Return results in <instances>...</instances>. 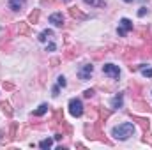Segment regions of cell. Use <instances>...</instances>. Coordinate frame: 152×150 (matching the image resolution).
I'll return each mask as SVG.
<instances>
[{
  "label": "cell",
  "instance_id": "7a4b0ae2",
  "mask_svg": "<svg viewBox=\"0 0 152 150\" xmlns=\"http://www.w3.org/2000/svg\"><path fill=\"white\" fill-rule=\"evenodd\" d=\"M131 30H133V21H131V20H127V18H122V20L118 21L117 34H118L120 37H126V36H127Z\"/></svg>",
  "mask_w": 152,
  "mask_h": 150
},
{
  "label": "cell",
  "instance_id": "4316f807",
  "mask_svg": "<svg viewBox=\"0 0 152 150\" xmlns=\"http://www.w3.org/2000/svg\"><path fill=\"white\" fill-rule=\"evenodd\" d=\"M83 95H85L87 99H90V97L94 95V90H92V88H88V90H85V92H83Z\"/></svg>",
  "mask_w": 152,
  "mask_h": 150
},
{
  "label": "cell",
  "instance_id": "8fae6325",
  "mask_svg": "<svg viewBox=\"0 0 152 150\" xmlns=\"http://www.w3.org/2000/svg\"><path fill=\"white\" fill-rule=\"evenodd\" d=\"M51 36H53V30H50V28H46V30H42V32H41V34H39V41H41V42H46V41H48V39L51 37Z\"/></svg>",
  "mask_w": 152,
  "mask_h": 150
},
{
  "label": "cell",
  "instance_id": "5b68a950",
  "mask_svg": "<svg viewBox=\"0 0 152 150\" xmlns=\"http://www.w3.org/2000/svg\"><path fill=\"white\" fill-rule=\"evenodd\" d=\"M92 73H94V66H92V64H85V66L78 71V78H80L81 81H87V79H90Z\"/></svg>",
  "mask_w": 152,
  "mask_h": 150
},
{
  "label": "cell",
  "instance_id": "603a6c76",
  "mask_svg": "<svg viewBox=\"0 0 152 150\" xmlns=\"http://www.w3.org/2000/svg\"><path fill=\"white\" fill-rule=\"evenodd\" d=\"M16 127H18V125L12 122V124H11V131H9V138H16Z\"/></svg>",
  "mask_w": 152,
  "mask_h": 150
},
{
  "label": "cell",
  "instance_id": "83f0119b",
  "mask_svg": "<svg viewBox=\"0 0 152 150\" xmlns=\"http://www.w3.org/2000/svg\"><path fill=\"white\" fill-rule=\"evenodd\" d=\"M147 12H149V11H147V7H142V9L138 11V16H140V18H143V16H145Z\"/></svg>",
  "mask_w": 152,
  "mask_h": 150
},
{
  "label": "cell",
  "instance_id": "4fadbf2b",
  "mask_svg": "<svg viewBox=\"0 0 152 150\" xmlns=\"http://www.w3.org/2000/svg\"><path fill=\"white\" fill-rule=\"evenodd\" d=\"M48 108H50V106H48V104H46V103H44V104H41V106H39L37 110H36V111H34V115H36V117H42V115H44V113L48 111Z\"/></svg>",
  "mask_w": 152,
  "mask_h": 150
},
{
  "label": "cell",
  "instance_id": "f546056e",
  "mask_svg": "<svg viewBox=\"0 0 152 150\" xmlns=\"http://www.w3.org/2000/svg\"><path fill=\"white\" fill-rule=\"evenodd\" d=\"M4 88H7V90H12V88H14V85H12V83H4Z\"/></svg>",
  "mask_w": 152,
  "mask_h": 150
},
{
  "label": "cell",
  "instance_id": "3957f363",
  "mask_svg": "<svg viewBox=\"0 0 152 150\" xmlns=\"http://www.w3.org/2000/svg\"><path fill=\"white\" fill-rule=\"evenodd\" d=\"M69 113L73 115V117H81L83 115V103H81V99H71L69 101Z\"/></svg>",
  "mask_w": 152,
  "mask_h": 150
},
{
  "label": "cell",
  "instance_id": "8992f818",
  "mask_svg": "<svg viewBox=\"0 0 152 150\" xmlns=\"http://www.w3.org/2000/svg\"><path fill=\"white\" fill-rule=\"evenodd\" d=\"M48 21L55 27H64V14L62 12H53V14H50Z\"/></svg>",
  "mask_w": 152,
  "mask_h": 150
},
{
  "label": "cell",
  "instance_id": "4dcf8cb0",
  "mask_svg": "<svg viewBox=\"0 0 152 150\" xmlns=\"http://www.w3.org/2000/svg\"><path fill=\"white\" fill-rule=\"evenodd\" d=\"M60 60L58 58H51V67H57V64H58Z\"/></svg>",
  "mask_w": 152,
  "mask_h": 150
},
{
  "label": "cell",
  "instance_id": "ac0fdd59",
  "mask_svg": "<svg viewBox=\"0 0 152 150\" xmlns=\"http://www.w3.org/2000/svg\"><path fill=\"white\" fill-rule=\"evenodd\" d=\"M133 118H134V120H138V122H140V125H142L145 131L149 129V120H147V118H142V117H133Z\"/></svg>",
  "mask_w": 152,
  "mask_h": 150
},
{
  "label": "cell",
  "instance_id": "d6a6232c",
  "mask_svg": "<svg viewBox=\"0 0 152 150\" xmlns=\"http://www.w3.org/2000/svg\"><path fill=\"white\" fill-rule=\"evenodd\" d=\"M124 2H127V4H131V2H133V0H124Z\"/></svg>",
  "mask_w": 152,
  "mask_h": 150
},
{
  "label": "cell",
  "instance_id": "6da1fadb",
  "mask_svg": "<svg viewBox=\"0 0 152 150\" xmlns=\"http://www.w3.org/2000/svg\"><path fill=\"white\" fill-rule=\"evenodd\" d=\"M133 133H134V124H131V122H124L120 125H115L112 131L113 138H117V140H127L129 136H133Z\"/></svg>",
  "mask_w": 152,
  "mask_h": 150
},
{
  "label": "cell",
  "instance_id": "484cf974",
  "mask_svg": "<svg viewBox=\"0 0 152 150\" xmlns=\"http://www.w3.org/2000/svg\"><path fill=\"white\" fill-rule=\"evenodd\" d=\"M55 50H57V44H55V42H50V44L46 46V51H55Z\"/></svg>",
  "mask_w": 152,
  "mask_h": 150
},
{
  "label": "cell",
  "instance_id": "7c38bea8",
  "mask_svg": "<svg viewBox=\"0 0 152 150\" xmlns=\"http://www.w3.org/2000/svg\"><path fill=\"white\" fill-rule=\"evenodd\" d=\"M69 14H71L73 18H78V20H85V18H87V16H85L83 12H80V11H78L76 7H73V9H69Z\"/></svg>",
  "mask_w": 152,
  "mask_h": 150
},
{
  "label": "cell",
  "instance_id": "1f68e13d",
  "mask_svg": "<svg viewBox=\"0 0 152 150\" xmlns=\"http://www.w3.org/2000/svg\"><path fill=\"white\" fill-rule=\"evenodd\" d=\"M41 2H42V5H46V4H51L53 0H41Z\"/></svg>",
  "mask_w": 152,
  "mask_h": 150
},
{
  "label": "cell",
  "instance_id": "7402d4cb",
  "mask_svg": "<svg viewBox=\"0 0 152 150\" xmlns=\"http://www.w3.org/2000/svg\"><path fill=\"white\" fill-rule=\"evenodd\" d=\"M140 55H142V57H152V46H145Z\"/></svg>",
  "mask_w": 152,
  "mask_h": 150
},
{
  "label": "cell",
  "instance_id": "d4e9b609",
  "mask_svg": "<svg viewBox=\"0 0 152 150\" xmlns=\"http://www.w3.org/2000/svg\"><path fill=\"white\" fill-rule=\"evenodd\" d=\"M57 85H58V87H66V85H67L66 78H64V76H58V78H57Z\"/></svg>",
  "mask_w": 152,
  "mask_h": 150
},
{
  "label": "cell",
  "instance_id": "ba28073f",
  "mask_svg": "<svg viewBox=\"0 0 152 150\" xmlns=\"http://www.w3.org/2000/svg\"><path fill=\"white\" fill-rule=\"evenodd\" d=\"M23 5H25V0H11V2H9V9H11V11H14V12L21 11V9H23Z\"/></svg>",
  "mask_w": 152,
  "mask_h": 150
},
{
  "label": "cell",
  "instance_id": "5bb4252c",
  "mask_svg": "<svg viewBox=\"0 0 152 150\" xmlns=\"http://www.w3.org/2000/svg\"><path fill=\"white\" fill-rule=\"evenodd\" d=\"M51 145H53V140H51V138H46V140H42V141L39 143V147H41V149H42V150L50 149Z\"/></svg>",
  "mask_w": 152,
  "mask_h": 150
},
{
  "label": "cell",
  "instance_id": "ffe728a7",
  "mask_svg": "<svg viewBox=\"0 0 152 150\" xmlns=\"http://www.w3.org/2000/svg\"><path fill=\"white\" fill-rule=\"evenodd\" d=\"M131 57H136V50H133V48H129L127 53H124V58L126 60H131Z\"/></svg>",
  "mask_w": 152,
  "mask_h": 150
},
{
  "label": "cell",
  "instance_id": "e0dca14e",
  "mask_svg": "<svg viewBox=\"0 0 152 150\" xmlns=\"http://www.w3.org/2000/svg\"><path fill=\"white\" fill-rule=\"evenodd\" d=\"M18 32H20V34H28L27 21H20V25H18Z\"/></svg>",
  "mask_w": 152,
  "mask_h": 150
},
{
  "label": "cell",
  "instance_id": "cb8c5ba5",
  "mask_svg": "<svg viewBox=\"0 0 152 150\" xmlns=\"http://www.w3.org/2000/svg\"><path fill=\"white\" fill-rule=\"evenodd\" d=\"M85 4H90V5H97V7H104V5H106L104 2H96V0H85Z\"/></svg>",
  "mask_w": 152,
  "mask_h": 150
},
{
  "label": "cell",
  "instance_id": "f1b7e54d",
  "mask_svg": "<svg viewBox=\"0 0 152 150\" xmlns=\"http://www.w3.org/2000/svg\"><path fill=\"white\" fill-rule=\"evenodd\" d=\"M51 95H53V97H57V95H58V85H57V87H53V90H51Z\"/></svg>",
  "mask_w": 152,
  "mask_h": 150
},
{
  "label": "cell",
  "instance_id": "9a60e30c",
  "mask_svg": "<svg viewBox=\"0 0 152 150\" xmlns=\"http://www.w3.org/2000/svg\"><path fill=\"white\" fill-rule=\"evenodd\" d=\"M138 69L142 71V74L145 76V78H152V69H151V67H145V66H140Z\"/></svg>",
  "mask_w": 152,
  "mask_h": 150
},
{
  "label": "cell",
  "instance_id": "836d02e7",
  "mask_svg": "<svg viewBox=\"0 0 152 150\" xmlns=\"http://www.w3.org/2000/svg\"><path fill=\"white\" fill-rule=\"evenodd\" d=\"M62 2H71V0H62Z\"/></svg>",
  "mask_w": 152,
  "mask_h": 150
},
{
  "label": "cell",
  "instance_id": "2e32d148",
  "mask_svg": "<svg viewBox=\"0 0 152 150\" xmlns=\"http://www.w3.org/2000/svg\"><path fill=\"white\" fill-rule=\"evenodd\" d=\"M0 108H2V111L5 113L7 117H11V115H12V110H11V106H9V103H2V104H0Z\"/></svg>",
  "mask_w": 152,
  "mask_h": 150
},
{
  "label": "cell",
  "instance_id": "d6986e66",
  "mask_svg": "<svg viewBox=\"0 0 152 150\" xmlns=\"http://www.w3.org/2000/svg\"><path fill=\"white\" fill-rule=\"evenodd\" d=\"M76 55H78V50H76V48H71V50H67V53H66L64 57H66V58H75Z\"/></svg>",
  "mask_w": 152,
  "mask_h": 150
},
{
  "label": "cell",
  "instance_id": "9c48e42d",
  "mask_svg": "<svg viewBox=\"0 0 152 150\" xmlns=\"http://www.w3.org/2000/svg\"><path fill=\"white\" fill-rule=\"evenodd\" d=\"M39 16H41V11H39V9L32 11V12L28 14V23H30V25H36L39 21Z\"/></svg>",
  "mask_w": 152,
  "mask_h": 150
},
{
  "label": "cell",
  "instance_id": "52a82bcc",
  "mask_svg": "<svg viewBox=\"0 0 152 150\" xmlns=\"http://www.w3.org/2000/svg\"><path fill=\"white\" fill-rule=\"evenodd\" d=\"M110 104H112V108H113V110L122 108V106H124V94H117L113 99L110 101Z\"/></svg>",
  "mask_w": 152,
  "mask_h": 150
},
{
  "label": "cell",
  "instance_id": "277c9868",
  "mask_svg": "<svg viewBox=\"0 0 152 150\" xmlns=\"http://www.w3.org/2000/svg\"><path fill=\"white\" fill-rule=\"evenodd\" d=\"M103 73L108 76V78H112V79H118L120 69H118V66H115V64H104V66H103Z\"/></svg>",
  "mask_w": 152,
  "mask_h": 150
},
{
  "label": "cell",
  "instance_id": "44dd1931",
  "mask_svg": "<svg viewBox=\"0 0 152 150\" xmlns=\"http://www.w3.org/2000/svg\"><path fill=\"white\" fill-rule=\"evenodd\" d=\"M97 113H99V117H101L99 120H106V118L110 117V113H108V111H104L103 108H97Z\"/></svg>",
  "mask_w": 152,
  "mask_h": 150
},
{
  "label": "cell",
  "instance_id": "30bf717a",
  "mask_svg": "<svg viewBox=\"0 0 152 150\" xmlns=\"http://www.w3.org/2000/svg\"><path fill=\"white\" fill-rule=\"evenodd\" d=\"M134 106H136V110H138V111H151L149 104H147V103H143V101H140V99H136V101H134Z\"/></svg>",
  "mask_w": 152,
  "mask_h": 150
}]
</instances>
